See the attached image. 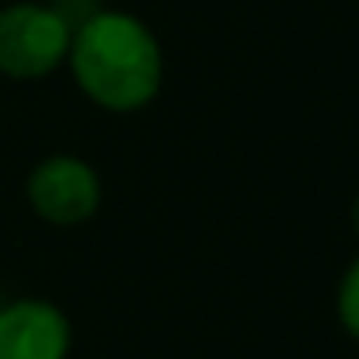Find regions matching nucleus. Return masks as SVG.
Masks as SVG:
<instances>
[{
    "mask_svg": "<svg viewBox=\"0 0 359 359\" xmlns=\"http://www.w3.org/2000/svg\"><path fill=\"white\" fill-rule=\"evenodd\" d=\"M351 232L359 236V189H355V197H351Z\"/></svg>",
    "mask_w": 359,
    "mask_h": 359,
    "instance_id": "423d86ee",
    "label": "nucleus"
},
{
    "mask_svg": "<svg viewBox=\"0 0 359 359\" xmlns=\"http://www.w3.org/2000/svg\"><path fill=\"white\" fill-rule=\"evenodd\" d=\"M27 209L50 228H81L101 212L104 182L89 158L55 151L27 170L24 182Z\"/></svg>",
    "mask_w": 359,
    "mask_h": 359,
    "instance_id": "7ed1b4c3",
    "label": "nucleus"
},
{
    "mask_svg": "<svg viewBox=\"0 0 359 359\" xmlns=\"http://www.w3.org/2000/svg\"><path fill=\"white\" fill-rule=\"evenodd\" d=\"M336 320L359 344V255L344 266L340 282H336Z\"/></svg>",
    "mask_w": 359,
    "mask_h": 359,
    "instance_id": "39448f33",
    "label": "nucleus"
},
{
    "mask_svg": "<svg viewBox=\"0 0 359 359\" xmlns=\"http://www.w3.org/2000/svg\"><path fill=\"white\" fill-rule=\"evenodd\" d=\"M74 20L47 0H12L0 8V78L43 81L66 70Z\"/></svg>",
    "mask_w": 359,
    "mask_h": 359,
    "instance_id": "f03ea898",
    "label": "nucleus"
},
{
    "mask_svg": "<svg viewBox=\"0 0 359 359\" xmlns=\"http://www.w3.org/2000/svg\"><path fill=\"white\" fill-rule=\"evenodd\" d=\"M66 70L93 109L132 116L151 109L163 93L166 50L143 16L124 8H93L74 24Z\"/></svg>",
    "mask_w": 359,
    "mask_h": 359,
    "instance_id": "f257e3e1",
    "label": "nucleus"
},
{
    "mask_svg": "<svg viewBox=\"0 0 359 359\" xmlns=\"http://www.w3.org/2000/svg\"><path fill=\"white\" fill-rule=\"evenodd\" d=\"M74 320L50 297L0 302V359H70Z\"/></svg>",
    "mask_w": 359,
    "mask_h": 359,
    "instance_id": "20e7f679",
    "label": "nucleus"
}]
</instances>
